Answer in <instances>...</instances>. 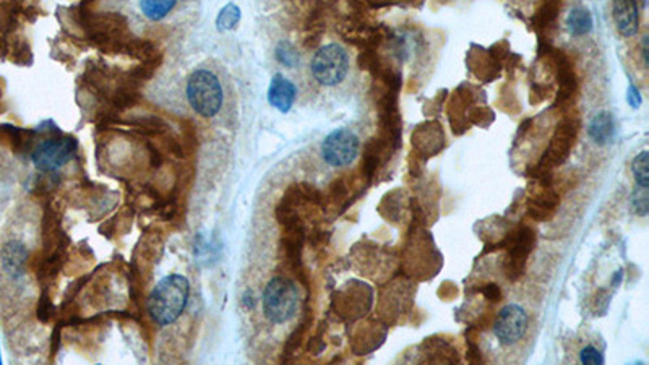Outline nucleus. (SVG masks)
Segmentation results:
<instances>
[{"label": "nucleus", "mask_w": 649, "mask_h": 365, "mask_svg": "<svg viewBox=\"0 0 649 365\" xmlns=\"http://www.w3.org/2000/svg\"><path fill=\"white\" fill-rule=\"evenodd\" d=\"M632 172L636 180L638 187L649 188V153L641 151L632 163Z\"/></svg>", "instance_id": "nucleus-17"}, {"label": "nucleus", "mask_w": 649, "mask_h": 365, "mask_svg": "<svg viewBox=\"0 0 649 365\" xmlns=\"http://www.w3.org/2000/svg\"><path fill=\"white\" fill-rule=\"evenodd\" d=\"M263 314L271 323L282 325L289 321L299 309V291L289 277L276 276L268 282L262 297Z\"/></svg>", "instance_id": "nucleus-3"}, {"label": "nucleus", "mask_w": 649, "mask_h": 365, "mask_svg": "<svg viewBox=\"0 0 649 365\" xmlns=\"http://www.w3.org/2000/svg\"><path fill=\"white\" fill-rule=\"evenodd\" d=\"M568 29L573 36H586V34L593 29V17L589 13V10L583 8V7H577L573 8L568 15L567 19Z\"/></svg>", "instance_id": "nucleus-14"}, {"label": "nucleus", "mask_w": 649, "mask_h": 365, "mask_svg": "<svg viewBox=\"0 0 649 365\" xmlns=\"http://www.w3.org/2000/svg\"><path fill=\"white\" fill-rule=\"evenodd\" d=\"M534 245V232L531 229L524 227L516 234L508 248V266H506V275L511 276V279L518 277L524 270L526 258Z\"/></svg>", "instance_id": "nucleus-8"}, {"label": "nucleus", "mask_w": 649, "mask_h": 365, "mask_svg": "<svg viewBox=\"0 0 649 365\" xmlns=\"http://www.w3.org/2000/svg\"><path fill=\"white\" fill-rule=\"evenodd\" d=\"M627 101H628V104H630V106L633 107V109H638V107L641 106V102H643V97H641L640 91H638V88H636V86H633V85L628 86Z\"/></svg>", "instance_id": "nucleus-21"}, {"label": "nucleus", "mask_w": 649, "mask_h": 365, "mask_svg": "<svg viewBox=\"0 0 649 365\" xmlns=\"http://www.w3.org/2000/svg\"><path fill=\"white\" fill-rule=\"evenodd\" d=\"M588 135L599 146L611 143L614 135H616V124H614V117L611 112L602 111L598 115H594V119L588 127Z\"/></svg>", "instance_id": "nucleus-12"}, {"label": "nucleus", "mask_w": 649, "mask_h": 365, "mask_svg": "<svg viewBox=\"0 0 649 365\" xmlns=\"http://www.w3.org/2000/svg\"><path fill=\"white\" fill-rule=\"evenodd\" d=\"M28 252L19 242H10L2 250V266L7 275L17 277L22 276L24 271V263H26Z\"/></svg>", "instance_id": "nucleus-13"}, {"label": "nucleus", "mask_w": 649, "mask_h": 365, "mask_svg": "<svg viewBox=\"0 0 649 365\" xmlns=\"http://www.w3.org/2000/svg\"><path fill=\"white\" fill-rule=\"evenodd\" d=\"M557 204H559V198L555 197L554 193H544L540 198L534 200L529 208V213H531V216H534L538 219L550 218Z\"/></svg>", "instance_id": "nucleus-16"}, {"label": "nucleus", "mask_w": 649, "mask_h": 365, "mask_svg": "<svg viewBox=\"0 0 649 365\" xmlns=\"http://www.w3.org/2000/svg\"><path fill=\"white\" fill-rule=\"evenodd\" d=\"M276 58H278V62H281L282 65H286V67H296L301 60L299 52H297L296 47L287 41H282L278 44Z\"/></svg>", "instance_id": "nucleus-18"}, {"label": "nucleus", "mask_w": 649, "mask_h": 365, "mask_svg": "<svg viewBox=\"0 0 649 365\" xmlns=\"http://www.w3.org/2000/svg\"><path fill=\"white\" fill-rule=\"evenodd\" d=\"M612 17L618 33L623 38H633L640 29V7L638 0H614Z\"/></svg>", "instance_id": "nucleus-9"}, {"label": "nucleus", "mask_w": 649, "mask_h": 365, "mask_svg": "<svg viewBox=\"0 0 649 365\" xmlns=\"http://www.w3.org/2000/svg\"><path fill=\"white\" fill-rule=\"evenodd\" d=\"M266 97L268 102H270L276 111L282 112V114H287L296 102L297 88L289 78L281 75V73H276V75L271 78L270 86H268Z\"/></svg>", "instance_id": "nucleus-10"}, {"label": "nucleus", "mask_w": 649, "mask_h": 365, "mask_svg": "<svg viewBox=\"0 0 649 365\" xmlns=\"http://www.w3.org/2000/svg\"><path fill=\"white\" fill-rule=\"evenodd\" d=\"M482 292H484V295L487 297V299L489 300H500V297H502V292H500V287L497 286V284H487L484 289H482Z\"/></svg>", "instance_id": "nucleus-22"}, {"label": "nucleus", "mask_w": 649, "mask_h": 365, "mask_svg": "<svg viewBox=\"0 0 649 365\" xmlns=\"http://www.w3.org/2000/svg\"><path fill=\"white\" fill-rule=\"evenodd\" d=\"M622 277H623V271H622V270H618V271L616 273V276H614V281H612V282H614V286H618V284H620Z\"/></svg>", "instance_id": "nucleus-24"}, {"label": "nucleus", "mask_w": 649, "mask_h": 365, "mask_svg": "<svg viewBox=\"0 0 649 365\" xmlns=\"http://www.w3.org/2000/svg\"><path fill=\"white\" fill-rule=\"evenodd\" d=\"M189 0H138L141 15L150 22H163L177 13Z\"/></svg>", "instance_id": "nucleus-11"}, {"label": "nucleus", "mask_w": 649, "mask_h": 365, "mask_svg": "<svg viewBox=\"0 0 649 365\" xmlns=\"http://www.w3.org/2000/svg\"><path fill=\"white\" fill-rule=\"evenodd\" d=\"M185 95L193 112L203 119H231L236 112V92L226 68L214 60L202 62L190 72Z\"/></svg>", "instance_id": "nucleus-1"}, {"label": "nucleus", "mask_w": 649, "mask_h": 365, "mask_svg": "<svg viewBox=\"0 0 649 365\" xmlns=\"http://www.w3.org/2000/svg\"><path fill=\"white\" fill-rule=\"evenodd\" d=\"M190 284L182 275H169L161 279L151 291L148 314L159 326L174 323L182 315L189 302Z\"/></svg>", "instance_id": "nucleus-2"}, {"label": "nucleus", "mask_w": 649, "mask_h": 365, "mask_svg": "<svg viewBox=\"0 0 649 365\" xmlns=\"http://www.w3.org/2000/svg\"><path fill=\"white\" fill-rule=\"evenodd\" d=\"M77 143L70 136L46 140L33 153V164L44 172H54L70 163L75 154Z\"/></svg>", "instance_id": "nucleus-6"}, {"label": "nucleus", "mask_w": 649, "mask_h": 365, "mask_svg": "<svg viewBox=\"0 0 649 365\" xmlns=\"http://www.w3.org/2000/svg\"><path fill=\"white\" fill-rule=\"evenodd\" d=\"M312 76L323 86H336L349 72V56L339 44H326L315 52L310 62Z\"/></svg>", "instance_id": "nucleus-4"}, {"label": "nucleus", "mask_w": 649, "mask_h": 365, "mask_svg": "<svg viewBox=\"0 0 649 365\" xmlns=\"http://www.w3.org/2000/svg\"><path fill=\"white\" fill-rule=\"evenodd\" d=\"M641 56H643V63H645V67H648V36L643 38V44H641Z\"/></svg>", "instance_id": "nucleus-23"}, {"label": "nucleus", "mask_w": 649, "mask_h": 365, "mask_svg": "<svg viewBox=\"0 0 649 365\" xmlns=\"http://www.w3.org/2000/svg\"><path fill=\"white\" fill-rule=\"evenodd\" d=\"M632 208L638 216H646L649 211V197H648V188L638 187L635 192H633L632 197Z\"/></svg>", "instance_id": "nucleus-19"}, {"label": "nucleus", "mask_w": 649, "mask_h": 365, "mask_svg": "<svg viewBox=\"0 0 649 365\" xmlns=\"http://www.w3.org/2000/svg\"><path fill=\"white\" fill-rule=\"evenodd\" d=\"M241 8L237 7L236 3H227L219 10L218 17H216V28L218 31L221 33H227L232 31V29L237 28V24L241 23Z\"/></svg>", "instance_id": "nucleus-15"}, {"label": "nucleus", "mask_w": 649, "mask_h": 365, "mask_svg": "<svg viewBox=\"0 0 649 365\" xmlns=\"http://www.w3.org/2000/svg\"><path fill=\"white\" fill-rule=\"evenodd\" d=\"M579 362L588 365H601L604 364V355L601 350L594 348V346H584V348L579 350Z\"/></svg>", "instance_id": "nucleus-20"}, {"label": "nucleus", "mask_w": 649, "mask_h": 365, "mask_svg": "<svg viewBox=\"0 0 649 365\" xmlns=\"http://www.w3.org/2000/svg\"><path fill=\"white\" fill-rule=\"evenodd\" d=\"M528 314L523 307L510 304L500 310L494 323V333L504 346H511L523 338L528 330Z\"/></svg>", "instance_id": "nucleus-7"}, {"label": "nucleus", "mask_w": 649, "mask_h": 365, "mask_svg": "<svg viewBox=\"0 0 649 365\" xmlns=\"http://www.w3.org/2000/svg\"><path fill=\"white\" fill-rule=\"evenodd\" d=\"M359 151V136L348 129L333 130L321 143V158L331 168H348L358 159Z\"/></svg>", "instance_id": "nucleus-5"}]
</instances>
